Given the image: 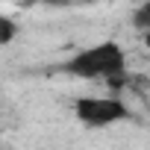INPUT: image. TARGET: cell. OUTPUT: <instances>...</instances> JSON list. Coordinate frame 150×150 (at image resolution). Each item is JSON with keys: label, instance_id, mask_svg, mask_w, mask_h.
<instances>
[{"label": "cell", "instance_id": "cell-4", "mask_svg": "<svg viewBox=\"0 0 150 150\" xmlns=\"http://www.w3.org/2000/svg\"><path fill=\"white\" fill-rule=\"evenodd\" d=\"M132 24L144 33V30H150V0H144V3L132 12Z\"/></svg>", "mask_w": 150, "mask_h": 150}, {"label": "cell", "instance_id": "cell-3", "mask_svg": "<svg viewBox=\"0 0 150 150\" xmlns=\"http://www.w3.org/2000/svg\"><path fill=\"white\" fill-rule=\"evenodd\" d=\"M15 38H18V24H15V18H9V15L0 12V47L12 44Z\"/></svg>", "mask_w": 150, "mask_h": 150}, {"label": "cell", "instance_id": "cell-5", "mask_svg": "<svg viewBox=\"0 0 150 150\" xmlns=\"http://www.w3.org/2000/svg\"><path fill=\"white\" fill-rule=\"evenodd\" d=\"M141 38H144V44L150 47V30H144V33H141Z\"/></svg>", "mask_w": 150, "mask_h": 150}, {"label": "cell", "instance_id": "cell-2", "mask_svg": "<svg viewBox=\"0 0 150 150\" xmlns=\"http://www.w3.org/2000/svg\"><path fill=\"white\" fill-rule=\"evenodd\" d=\"M129 115H132L129 106L118 94H83V97L74 100V118L91 129L124 124Z\"/></svg>", "mask_w": 150, "mask_h": 150}, {"label": "cell", "instance_id": "cell-1", "mask_svg": "<svg viewBox=\"0 0 150 150\" xmlns=\"http://www.w3.org/2000/svg\"><path fill=\"white\" fill-rule=\"evenodd\" d=\"M62 71L68 77H77V80H124L127 77V50L118 41H97L88 47H80L74 56H68L62 62Z\"/></svg>", "mask_w": 150, "mask_h": 150}]
</instances>
